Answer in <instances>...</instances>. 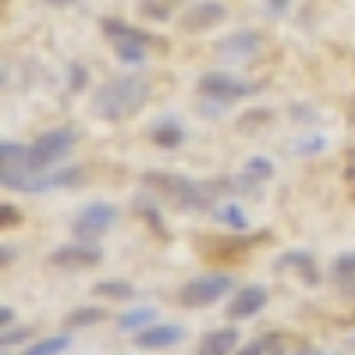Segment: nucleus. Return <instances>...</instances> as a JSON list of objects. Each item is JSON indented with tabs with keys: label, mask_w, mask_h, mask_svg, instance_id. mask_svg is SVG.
<instances>
[{
	"label": "nucleus",
	"mask_w": 355,
	"mask_h": 355,
	"mask_svg": "<svg viewBox=\"0 0 355 355\" xmlns=\"http://www.w3.org/2000/svg\"><path fill=\"white\" fill-rule=\"evenodd\" d=\"M214 217H217L220 224L234 227V231H245V227H249L245 210H242V206H234V202H220V206H214Z\"/></svg>",
	"instance_id": "obj_18"
},
{
	"label": "nucleus",
	"mask_w": 355,
	"mask_h": 355,
	"mask_svg": "<svg viewBox=\"0 0 355 355\" xmlns=\"http://www.w3.org/2000/svg\"><path fill=\"white\" fill-rule=\"evenodd\" d=\"M68 345H71L68 334H57V338H43V341H36V345H28L21 355H61Z\"/></svg>",
	"instance_id": "obj_21"
},
{
	"label": "nucleus",
	"mask_w": 355,
	"mask_h": 355,
	"mask_svg": "<svg viewBox=\"0 0 355 355\" xmlns=\"http://www.w3.org/2000/svg\"><path fill=\"white\" fill-rule=\"evenodd\" d=\"M103 320H107V313H103V309H75V313H68V320H64V331L96 327V323H103Z\"/></svg>",
	"instance_id": "obj_20"
},
{
	"label": "nucleus",
	"mask_w": 355,
	"mask_h": 355,
	"mask_svg": "<svg viewBox=\"0 0 355 355\" xmlns=\"http://www.w3.org/2000/svg\"><path fill=\"white\" fill-rule=\"evenodd\" d=\"M0 224H4V227H18V224H21V217H18V210H15L11 202L0 206Z\"/></svg>",
	"instance_id": "obj_24"
},
{
	"label": "nucleus",
	"mask_w": 355,
	"mask_h": 355,
	"mask_svg": "<svg viewBox=\"0 0 355 355\" xmlns=\"http://www.w3.org/2000/svg\"><path fill=\"white\" fill-rule=\"evenodd\" d=\"M117 220V210L110 202H89L85 210H78V217L71 220V231H75V239L82 242H96L100 234H107Z\"/></svg>",
	"instance_id": "obj_7"
},
{
	"label": "nucleus",
	"mask_w": 355,
	"mask_h": 355,
	"mask_svg": "<svg viewBox=\"0 0 355 355\" xmlns=\"http://www.w3.org/2000/svg\"><path fill=\"white\" fill-rule=\"evenodd\" d=\"M146 96H150V85L139 75H121V78H110L96 89L93 110L103 121H125V117H132L146 103Z\"/></svg>",
	"instance_id": "obj_2"
},
{
	"label": "nucleus",
	"mask_w": 355,
	"mask_h": 355,
	"mask_svg": "<svg viewBox=\"0 0 355 355\" xmlns=\"http://www.w3.org/2000/svg\"><path fill=\"white\" fill-rule=\"evenodd\" d=\"M196 89H199V96L214 100V103H234V100H245V96L256 93L252 82H242L239 75H227V71L202 75V78L196 82Z\"/></svg>",
	"instance_id": "obj_5"
},
{
	"label": "nucleus",
	"mask_w": 355,
	"mask_h": 355,
	"mask_svg": "<svg viewBox=\"0 0 355 355\" xmlns=\"http://www.w3.org/2000/svg\"><path fill=\"white\" fill-rule=\"evenodd\" d=\"M331 281L341 295H348V299H355V252H345L331 263Z\"/></svg>",
	"instance_id": "obj_14"
},
{
	"label": "nucleus",
	"mask_w": 355,
	"mask_h": 355,
	"mask_svg": "<svg viewBox=\"0 0 355 355\" xmlns=\"http://www.w3.org/2000/svg\"><path fill=\"white\" fill-rule=\"evenodd\" d=\"M103 33H107V40L114 43V53L121 57L125 64H139L142 57H146V43H150V36L139 33V28L107 18V21H103Z\"/></svg>",
	"instance_id": "obj_6"
},
{
	"label": "nucleus",
	"mask_w": 355,
	"mask_h": 355,
	"mask_svg": "<svg viewBox=\"0 0 355 355\" xmlns=\"http://www.w3.org/2000/svg\"><path fill=\"white\" fill-rule=\"evenodd\" d=\"M103 259V252L93 242H75V245H61L57 252H50V266L57 270H85V266H96Z\"/></svg>",
	"instance_id": "obj_8"
},
{
	"label": "nucleus",
	"mask_w": 355,
	"mask_h": 355,
	"mask_svg": "<svg viewBox=\"0 0 355 355\" xmlns=\"http://www.w3.org/2000/svg\"><path fill=\"white\" fill-rule=\"evenodd\" d=\"M96 295H100V299L128 302V299H135V284H128V281H100L96 284Z\"/></svg>",
	"instance_id": "obj_19"
},
{
	"label": "nucleus",
	"mask_w": 355,
	"mask_h": 355,
	"mask_svg": "<svg viewBox=\"0 0 355 355\" xmlns=\"http://www.w3.org/2000/svg\"><path fill=\"white\" fill-rule=\"evenodd\" d=\"M245 174H249V178H256V182H266V178H270V174H274V167H270V164H266L263 157H252V160L245 164Z\"/></svg>",
	"instance_id": "obj_23"
},
{
	"label": "nucleus",
	"mask_w": 355,
	"mask_h": 355,
	"mask_svg": "<svg viewBox=\"0 0 355 355\" xmlns=\"http://www.w3.org/2000/svg\"><path fill=\"white\" fill-rule=\"evenodd\" d=\"M231 288H234L231 274H199V277H192L182 291H178V302H182L185 309H202V306L220 302Z\"/></svg>",
	"instance_id": "obj_4"
},
{
	"label": "nucleus",
	"mask_w": 355,
	"mask_h": 355,
	"mask_svg": "<svg viewBox=\"0 0 355 355\" xmlns=\"http://www.w3.org/2000/svg\"><path fill=\"white\" fill-rule=\"evenodd\" d=\"M18 341H28V331H25V327H18V331H8L4 338H0V345H4V348H11V345H18Z\"/></svg>",
	"instance_id": "obj_25"
},
{
	"label": "nucleus",
	"mask_w": 355,
	"mask_h": 355,
	"mask_svg": "<svg viewBox=\"0 0 355 355\" xmlns=\"http://www.w3.org/2000/svg\"><path fill=\"white\" fill-rule=\"evenodd\" d=\"M75 142H78L75 128H50V132H43L33 146H28V171H33V178L43 174V171L53 167V164L68 160V153L75 150ZM25 192H28V189H25Z\"/></svg>",
	"instance_id": "obj_3"
},
{
	"label": "nucleus",
	"mask_w": 355,
	"mask_h": 355,
	"mask_svg": "<svg viewBox=\"0 0 355 355\" xmlns=\"http://www.w3.org/2000/svg\"><path fill=\"white\" fill-rule=\"evenodd\" d=\"M263 36L259 33H249V28H242V33H234L227 40L217 43V57H224V61H245V57H256Z\"/></svg>",
	"instance_id": "obj_11"
},
{
	"label": "nucleus",
	"mask_w": 355,
	"mask_h": 355,
	"mask_svg": "<svg viewBox=\"0 0 355 355\" xmlns=\"http://www.w3.org/2000/svg\"><path fill=\"white\" fill-rule=\"evenodd\" d=\"M270 8L274 11H288V0H270Z\"/></svg>",
	"instance_id": "obj_27"
},
{
	"label": "nucleus",
	"mask_w": 355,
	"mask_h": 355,
	"mask_svg": "<svg viewBox=\"0 0 355 355\" xmlns=\"http://www.w3.org/2000/svg\"><path fill=\"white\" fill-rule=\"evenodd\" d=\"M234 348H239V331L224 327V331H210V334H206L199 341L196 355H231Z\"/></svg>",
	"instance_id": "obj_13"
},
{
	"label": "nucleus",
	"mask_w": 355,
	"mask_h": 355,
	"mask_svg": "<svg viewBox=\"0 0 355 355\" xmlns=\"http://www.w3.org/2000/svg\"><path fill=\"white\" fill-rule=\"evenodd\" d=\"M157 320V309H132V313H125L121 320H117V327L121 331H139V327H150V323Z\"/></svg>",
	"instance_id": "obj_22"
},
{
	"label": "nucleus",
	"mask_w": 355,
	"mask_h": 355,
	"mask_svg": "<svg viewBox=\"0 0 355 355\" xmlns=\"http://www.w3.org/2000/svg\"><path fill=\"white\" fill-rule=\"evenodd\" d=\"M274 266H277V270H299V277H302L306 284H316V281H320L316 263H313L309 252H284V256H277Z\"/></svg>",
	"instance_id": "obj_15"
},
{
	"label": "nucleus",
	"mask_w": 355,
	"mask_h": 355,
	"mask_svg": "<svg viewBox=\"0 0 355 355\" xmlns=\"http://www.w3.org/2000/svg\"><path fill=\"white\" fill-rule=\"evenodd\" d=\"M50 4H57V8H68V4H75V0H50Z\"/></svg>",
	"instance_id": "obj_28"
},
{
	"label": "nucleus",
	"mask_w": 355,
	"mask_h": 355,
	"mask_svg": "<svg viewBox=\"0 0 355 355\" xmlns=\"http://www.w3.org/2000/svg\"><path fill=\"white\" fill-rule=\"evenodd\" d=\"M150 139L157 146H164V150H174V146L185 142V132H182V125H174V121H160V125H153Z\"/></svg>",
	"instance_id": "obj_16"
},
{
	"label": "nucleus",
	"mask_w": 355,
	"mask_h": 355,
	"mask_svg": "<svg viewBox=\"0 0 355 355\" xmlns=\"http://www.w3.org/2000/svg\"><path fill=\"white\" fill-rule=\"evenodd\" d=\"M227 18V8L220 4V0H202V4H196L189 15H185V28L189 33H206V28H214Z\"/></svg>",
	"instance_id": "obj_12"
},
{
	"label": "nucleus",
	"mask_w": 355,
	"mask_h": 355,
	"mask_svg": "<svg viewBox=\"0 0 355 355\" xmlns=\"http://www.w3.org/2000/svg\"><path fill=\"white\" fill-rule=\"evenodd\" d=\"M263 306H266V288H263V284H245V288L234 291V299L227 302V320L256 316Z\"/></svg>",
	"instance_id": "obj_10"
},
{
	"label": "nucleus",
	"mask_w": 355,
	"mask_h": 355,
	"mask_svg": "<svg viewBox=\"0 0 355 355\" xmlns=\"http://www.w3.org/2000/svg\"><path fill=\"white\" fill-rule=\"evenodd\" d=\"M142 189L157 192L160 199H167L171 206L189 210V214L214 210V196H217L214 185H199V182H189V178H182V174H164V171L142 174Z\"/></svg>",
	"instance_id": "obj_1"
},
{
	"label": "nucleus",
	"mask_w": 355,
	"mask_h": 355,
	"mask_svg": "<svg viewBox=\"0 0 355 355\" xmlns=\"http://www.w3.org/2000/svg\"><path fill=\"white\" fill-rule=\"evenodd\" d=\"M178 341H185V331L178 323H150V327H142L135 334V345L142 352H160V348H171Z\"/></svg>",
	"instance_id": "obj_9"
},
{
	"label": "nucleus",
	"mask_w": 355,
	"mask_h": 355,
	"mask_svg": "<svg viewBox=\"0 0 355 355\" xmlns=\"http://www.w3.org/2000/svg\"><path fill=\"white\" fill-rule=\"evenodd\" d=\"M11 320H15V313L4 306V309H0V327H11Z\"/></svg>",
	"instance_id": "obj_26"
},
{
	"label": "nucleus",
	"mask_w": 355,
	"mask_h": 355,
	"mask_svg": "<svg viewBox=\"0 0 355 355\" xmlns=\"http://www.w3.org/2000/svg\"><path fill=\"white\" fill-rule=\"evenodd\" d=\"M274 355H281V352H274Z\"/></svg>",
	"instance_id": "obj_29"
},
{
	"label": "nucleus",
	"mask_w": 355,
	"mask_h": 355,
	"mask_svg": "<svg viewBox=\"0 0 355 355\" xmlns=\"http://www.w3.org/2000/svg\"><path fill=\"white\" fill-rule=\"evenodd\" d=\"M281 345H284L281 334H263V338H252L249 345H242L234 355H274V352H281Z\"/></svg>",
	"instance_id": "obj_17"
}]
</instances>
